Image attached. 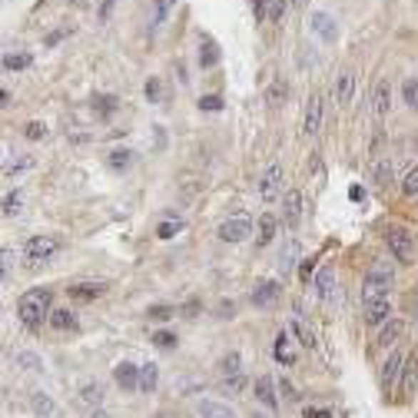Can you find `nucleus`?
Returning <instances> with one entry per match:
<instances>
[{"label":"nucleus","instance_id":"1","mask_svg":"<svg viewBox=\"0 0 418 418\" xmlns=\"http://www.w3.org/2000/svg\"><path fill=\"white\" fill-rule=\"evenodd\" d=\"M50 302H53L50 289H27V292L17 299L20 322L27 325V329H37L44 319H50Z\"/></svg>","mask_w":418,"mask_h":418},{"label":"nucleus","instance_id":"2","mask_svg":"<svg viewBox=\"0 0 418 418\" xmlns=\"http://www.w3.org/2000/svg\"><path fill=\"white\" fill-rule=\"evenodd\" d=\"M392 285H395V269H392V262H385V259L372 262V269L365 272V279H362V302H372V299L389 295Z\"/></svg>","mask_w":418,"mask_h":418},{"label":"nucleus","instance_id":"3","mask_svg":"<svg viewBox=\"0 0 418 418\" xmlns=\"http://www.w3.org/2000/svg\"><path fill=\"white\" fill-rule=\"evenodd\" d=\"M57 249H60L57 236H30L24 243V262H27V269H40L44 262L57 256Z\"/></svg>","mask_w":418,"mask_h":418},{"label":"nucleus","instance_id":"4","mask_svg":"<svg viewBox=\"0 0 418 418\" xmlns=\"http://www.w3.org/2000/svg\"><path fill=\"white\" fill-rule=\"evenodd\" d=\"M219 372H223V385H226L229 392H243V389H246V375H243V355H239V352H229V355H223V362H219Z\"/></svg>","mask_w":418,"mask_h":418},{"label":"nucleus","instance_id":"5","mask_svg":"<svg viewBox=\"0 0 418 418\" xmlns=\"http://www.w3.org/2000/svg\"><path fill=\"white\" fill-rule=\"evenodd\" d=\"M385 243H389L392 256L399 259V262H412L415 259V236H409L405 229H399V226L385 229Z\"/></svg>","mask_w":418,"mask_h":418},{"label":"nucleus","instance_id":"6","mask_svg":"<svg viewBox=\"0 0 418 418\" xmlns=\"http://www.w3.org/2000/svg\"><path fill=\"white\" fill-rule=\"evenodd\" d=\"M249 236H253V219L249 216H233L219 226V239L223 243H243Z\"/></svg>","mask_w":418,"mask_h":418},{"label":"nucleus","instance_id":"7","mask_svg":"<svg viewBox=\"0 0 418 418\" xmlns=\"http://www.w3.org/2000/svg\"><path fill=\"white\" fill-rule=\"evenodd\" d=\"M402 365H405V355L399 349H389V359L382 365V389H385V395H392L395 382L402 379Z\"/></svg>","mask_w":418,"mask_h":418},{"label":"nucleus","instance_id":"8","mask_svg":"<svg viewBox=\"0 0 418 418\" xmlns=\"http://www.w3.org/2000/svg\"><path fill=\"white\" fill-rule=\"evenodd\" d=\"M282 193V166L279 163H272L266 173H262V180H259V196L266 203H272Z\"/></svg>","mask_w":418,"mask_h":418},{"label":"nucleus","instance_id":"9","mask_svg":"<svg viewBox=\"0 0 418 418\" xmlns=\"http://www.w3.org/2000/svg\"><path fill=\"white\" fill-rule=\"evenodd\" d=\"M319 126H322V96L312 93L309 96V103H305V113H302V133L315 136L319 133Z\"/></svg>","mask_w":418,"mask_h":418},{"label":"nucleus","instance_id":"10","mask_svg":"<svg viewBox=\"0 0 418 418\" xmlns=\"http://www.w3.org/2000/svg\"><path fill=\"white\" fill-rule=\"evenodd\" d=\"M362 312H365V322L369 325H385L392 315V299L382 295V299H372V302H362Z\"/></svg>","mask_w":418,"mask_h":418},{"label":"nucleus","instance_id":"11","mask_svg":"<svg viewBox=\"0 0 418 418\" xmlns=\"http://www.w3.org/2000/svg\"><path fill=\"white\" fill-rule=\"evenodd\" d=\"M389 106H392V83L389 80H379L375 83V90H372V113H375V120H385L389 116Z\"/></svg>","mask_w":418,"mask_h":418},{"label":"nucleus","instance_id":"12","mask_svg":"<svg viewBox=\"0 0 418 418\" xmlns=\"http://www.w3.org/2000/svg\"><path fill=\"white\" fill-rule=\"evenodd\" d=\"M282 295V285L276 282V279H262V282H256V289H253V305H259V309H266V305H272Z\"/></svg>","mask_w":418,"mask_h":418},{"label":"nucleus","instance_id":"13","mask_svg":"<svg viewBox=\"0 0 418 418\" xmlns=\"http://www.w3.org/2000/svg\"><path fill=\"white\" fill-rule=\"evenodd\" d=\"M106 292V282H73L67 289V295L73 302H96Z\"/></svg>","mask_w":418,"mask_h":418},{"label":"nucleus","instance_id":"14","mask_svg":"<svg viewBox=\"0 0 418 418\" xmlns=\"http://www.w3.org/2000/svg\"><path fill=\"white\" fill-rule=\"evenodd\" d=\"M113 379L123 392H136L140 389V365H133V362H120V365L113 369Z\"/></svg>","mask_w":418,"mask_h":418},{"label":"nucleus","instance_id":"15","mask_svg":"<svg viewBox=\"0 0 418 418\" xmlns=\"http://www.w3.org/2000/svg\"><path fill=\"white\" fill-rule=\"evenodd\" d=\"M282 219L285 226H299V219H302V193L299 190H289L282 196Z\"/></svg>","mask_w":418,"mask_h":418},{"label":"nucleus","instance_id":"16","mask_svg":"<svg viewBox=\"0 0 418 418\" xmlns=\"http://www.w3.org/2000/svg\"><path fill=\"white\" fill-rule=\"evenodd\" d=\"M272 355H276V362H282V365H295V349H292V335L285 332V329H279L276 332V342H272Z\"/></svg>","mask_w":418,"mask_h":418},{"label":"nucleus","instance_id":"17","mask_svg":"<svg viewBox=\"0 0 418 418\" xmlns=\"http://www.w3.org/2000/svg\"><path fill=\"white\" fill-rule=\"evenodd\" d=\"M312 30L325 40V44H335V37H339V27H335V20L329 17L325 10H315V14H312Z\"/></svg>","mask_w":418,"mask_h":418},{"label":"nucleus","instance_id":"18","mask_svg":"<svg viewBox=\"0 0 418 418\" xmlns=\"http://www.w3.org/2000/svg\"><path fill=\"white\" fill-rule=\"evenodd\" d=\"M415 385H418V355H409L405 365H402V399L415 395Z\"/></svg>","mask_w":418,"mask_h":418},{"label":"nucleus","instance_id":"19","mask_svg":"<svg viewBox=\"0 0 418 418\" xmlns=\"http://www.w3.org/2000/svg\"><path fill=\"white\" fill-rule=\"evenodd\" d=\"M402 335H405V322H402V319H389L379 332V345L382 349H395V342H399Z\"/></svg>","mask_w":418,"mask_h":418},{"label":"nucleus","instance_id":"20","mask_svg":"<svg viewBox=\"0 0 418 418\" xmlns=\"http://www.w3.org/2000/svg\"><path fill=\"white\" fill-rule=\"evenodd\" d=\"M253 392H256V399L266 405V409H276L279 399H276V385H272V379L269 375H259L256 385H253Z\"/></svg>","mask_w":418,"mask_h":418},{"label":"nucleus","instance_id":"21","mask_svg":"<svg viewBox=\"0 0 418 418\" xmlns=\"http://www.w3.org/2000/svg\"><path fill=\"white\" fill-rule=\"evenodd\" d=\"M30 405H34V412H37L40 418H57L60 415L57 402L50 399L47 392H34V395H30Z\"/></svg>","mask_w":418,"mask_h":418},{"label":"nucleus","instance_id":"22","mask_svg":"<svg viewBox=\"0 0 418 418\" xmlns=\"http://www.w3.org/2000/svg\"><path fill=\"white\" fill-rule=\"evenodd\" d=\"M312 282H315V292L322 295V299H332V289H335V269H332V266L319 269Z\"/></svg>","mask_w":418,"mask_h":418},{"label":"nucleus","instance_id":"23","mask_svg":"<svg viewBox=\"0 0 418 418\" xmlns=\"http://www.w3.org/2000/svg\"><path fill=\"white\" fill-rule=\"evenodd\" d=\"M47 322L53 325L57 332H70V329H76V312L73 309H53Z\"/></svg>","mask_w":418,"mask_h":418},{"label":"nucleus","instance_id":"24","mask_svg":"<svg viewBox=\"0 0 418 418\" xmlns=\"http://www.w3.org/2000/svg\"><path fill=\"white\" fill-rule=\"evenodd\" d=\"M196 412H200V418H236V412L229 409V405H223V402H200L196 405Z\"/></svg>","mask_w":418,"mask_h":418},{"label":"nucleus","instance_id":"25","mask_svg":"<svg viewBox=\"0 0 418 418\" xmlns=\"http://www.w3.org/2000/svg\"><path fill=\"white\" fill-rule=\"evenodd\" d=\"M352 90H355V73H352V70H342L339 80H335V100H339V103H349Z\"/></svg>","mask_w":418,"mask_h":418},{"label":"nucleus","instance_id":"26","mask_svg":"<svg viewBox=\"0 0 418 418\" xmlns=\"http://www.w3.org/2000/svg\"><path fill=\"white\" fill-rule=\"evenodd\" d=\"M372 173H375V183H379L382 190H389L392 183H395V170H392V160H389V156H382V160L375 163V170H372Z\"/></svg>","mask_w":418,"mask_h":418},{"label":"nucleus","instance_id":"27","mask_svg":"<svg viewBox=\"0 0 418 418\" xmlns=\"http://www.w3.org/2000/svg\"><path fill=\"white\" fill-rule=\"evenodd\" d=\"M133 156H136L133 150H110V156H106V163H110V170L123 173V170H130V166H133Z\"/></svg>","mask_w":418,"mask_h":418},{"label":"nucleus","instance_id":"28","mask_svg":"<svg viewBox=\"0 0 418 418\" xmlns=\"http://www.w3.org/2000/svg\"><path fill=\"white\" fill-rule=\"evenodd\" d=\"M276 216H272V213H262V216H259V246H269V243H272V236H276Z\"/></svg>","mask_w":418,"mask_h":418},{"label":"nucleus","instance_id":"29","mask_svg":"<svg viewBox=\"0 0 418 418\" xmlns=\"http://www.w3.org/2000/svg\"><path fill=\"white\" fill-rule=\"evenodd\" d=\"M216 63H219V47L209 37H203V44H200V67L209 70V67H216Z\"/></svg>","mask_w":418,"mask_h":418},{"label":"nucleus","instance_id":"30","mask_svg":"<svg viewBox=\"0 0 418 418\" xmlns=\"http://www.w3.org/2000/svg\"><path fill=\"white\" fill-rule=\"evenodd\" d=\"M156 382H160V369H156L153 362L140 365V392H146V395H150V392L156 389Z\"/></svg>","mask_w":418,"mask_h":418},{"label":"nucleus","instance_id":"31","mask_svg":"<svg viewBox=\"0 0 418 418\" xmlns=\"http://www.w3.org/2000/svg\"><path fill=\"white\" fill-rule=\"evenodd\" d=\"M14 362H17L20 369L34 372V375H40V372L47 369V365H44V359H40V355H34V352H17V355H14Z\"/></svg>","mask_w":418,"mask_h":418},{"label":"nucleus","instance_id":"32","mask_svg":"<svg viewBox=\"0 0 418 418\" xmlns=\"http://www.w3.org/2000/svg\"><path fill=\"white\" fill-rule=\"evenodd\" d=\"M80 402L83 405H90V409H100V402H103V385L100 382H90V385H83V392H80Z\"/></svg>","mask_w":418,"mask_h":418},{"label":"nucleus","instance_id":"33","mask_svg":"<svg viewBox=\"0 0 418 418\" xmlns=\"http://www.w3.org/2000/svg\"><path fill=\"white\" fill-rule=\"evenodd\" d=\"M285 93H289V86H285V80H272L266 90V103L269 106H279L285 100Z\"/></svg>","mask_w":418,"mask_h":418},{"label":"nucleus","instance_id":"34","mask_svg":"<svg viewBox=\"0 0 418 418\" xmlns=\"http://www.w3.org/2000/svg\"><path fill=\"white\" fill-rule=\"evenodd\" d=\"M292 332L299 335V345H305V349H312L315 345V335H312V329L302 322V319H292Z\"/></svg>","mask_w":418,"mask_h":418},{"label":"nucleus","instance_id":"35","mask_svg":"<svg viewBox=\"0 0 418 418\" xmlns=\"http://www.w3.org/2000/svg\"><path fill=\"white\" fill-rule=\"evenodd\" d=\"M402 93H405V103L418 113V76H409V80L402 83Z\"/></svg>","mask_w":418,"mask_h":418},{"label":"nucleus","instance_id":"36","mask_svg":"<svg viewBox=\"0 0 418 418\" xmlns=\"http://www.w3.org/2000/svg\"><path fill=\"white\" fill-rule=\"evenodd\" d=\"M146 315H150L153 322H166V319H173V315H176V309H173V305H150V309H146Z\"/></svg>","mask_w":418,"mask_h":418},{"label":"nucleus","instance_id":"37","mask_svg":"<svg viewBox=\"0 0 418 418\" xmlns=\"http://www.w3.org/2000/svg\"><path fill=\"white\" fill-rule=\"evenodd\" d=\"M27 67H30L27 53H7L4 57V70H27Z\"/></svg>","mask_w":418,"mask_h":418},{"label":"nucleus","instance_id":"38","mask_svg":"<svg viewBox=\"0 0 418 418\" xmlns=\"http://www.w3.org/2000/svg\"><path fill=\"white\" fill-rule=\"evenodd\" d=\"M93 106H96V113L100 116H113L116 113V96H96Z\"/></svg>","mask_w":418,"mask_h":418},{"label":"nucleus","instance_id":"39","mask_svg":"<svg viewBox=\"0 0 418 418\" xmlns=\"http://www.w3.org/2000/svg\"><path fill=\"white\" fill-rule=\"evenodd\" d=\"M183 229V219L180 216H166V223L160 226V239H173V233Z\"/></svg>","mask_w":418,"mask_h":418},{"label":"nucleus","instance_id":"40","mask_svg":"<svg viewBox=\"0 0 418 418\" xmlns=\"http://www.w3.org/2000/svg\"><path fill=\"white\" fill-rule=\"evenodd\" d=\"M24 136H27V140H44V136H47V123H40V120H30V123L24 126Z\"/></svg>","mask_w":418,"mask_h":418},{"label":"nucleus","instance_id":"41","mask_svg":"<svg viewBox=\"0 0 418 418\" xmlns=\"http://www.w3.org/2000/svg\"><path fill=\"white\" fill-rule=\"evenodd\" d=\"M402 193H405V196H418V166L405 173V180H402Z\"/></svg>","mask_w":418,"mask_h":418},{"label":"nucleus","instance_id":"42","mask_svg":"<svg viewBox=\"0 0 418 418\" xmlns=\"http://www.w3.org/2000/svg\"><path fill=\"white\" fill-rule=\"evenodd\" d=\"M295 256H299V246H295V243H289V246H285V253L279 256V266H282V272H289V269L295 266Z\"/></svg>","mask_w":418,"mask_h":418},{"label":"nucleus","instance_id":"43","mask_svg":"<svg viewBox=\"0 0 418 418\" xmlns=\"http://www.w3.org/2000/svg\"><path fill=\"white\" fill-rule=\"evenodd\" d=\"M20 213V193H7L4 196V216H17Z\"/></svg>","mask_w":418,"mask_h":418},{"label":"nucleus","instance_id":"44","mask_svg":"<svg viewBox=\"0 0 418 418\" xmlns=\"http://www.w3.org/2000/svg\"><path fill=\"white\" fill-rule=\"evenodd\" d=\"M173 4H176V0H160V4H156V17H153V27H160L163 20H166V14H170Z\"/></svg>","mask_w":418,"mask_h":418},{"label":"nucleus","instance_id":"45","mask_svg":"<svg viewBox=\"0 0 418 418\" xmlns=\"http://www.w3.org/2000/svg\"><path fill=\"white\" fill-rule=\"evenodd\" d=\"M153 342L160 345V349H173V345H176V335L163 329V332H156V335H153Z\"/></svg>","mask_w":418,"mask_h":418},{"label":"nucleus","instance_id":"46","mask_svg":"<svg viewBox=\"0 0 418 418\" xmlns=\"http://www.w3.org/2000/svg\"><path fill=\"white\" fill-rule=\"evenodd\" d=\"M285 17V0H269V20H282Z\"/></svg>","mask_w":418,"mask_h":418},{"label":"nucleus","instance_id":"47","mask_svg":"<svg viewBox=\"0 0 418 418\" xmlns=\"http://www.w3.org/2000/svg\"><path fill=\"white\" fill-rule=\"evenodd\" d=\"M200 106L203 110H209V113H216V110H223V100H219V96H203Z\"/></svg>","mask_w":418,"mask_h":418},{"label":"nucleus","instance_id":"48","mask_svg":"<svg viewBox=\"0 0 418 418\" xmlns=\"http://www.w3.org/2000/svg\"><path fill=\"white\" fill-rule=\"evenodd\" d=\"M146 96H150V103H160V96H163L160 80H150V83H146Z\"/></svg>","mask_w":418,"mask_h":418},{"label":"nucleus","instance_id":"49","mask_svg":"<svg viewBox=\"0 0 418 418\" xmlns=\"http://www.w3.org/2000/svg\"><path fill=\"white\" fill-rule=\"evenodd\" d=\"M0 259H4V285H7L10 282V266H14V249H4V256Z\"/></svg>","mask_w":418,"mask_h":418},{"label":"nucleus","instance_id":"50","mask_svg":"<svg viewBox=\"0 0 418 418\" xmlns=\"http://www.w3.org/2000/svg\"><path fill=\"white\" fill-rule=\"evenodd\" d=\"M315 272V259H302V266H299V276H302V282H309Z\"/></svg>","mask_w":418,"mask_h":418},{"label":"nucleus","instance_id":"51","mask_svg":"<svg viewBox=\"0 0 418 418\" xmlns=\"http://www.w3.org/2000/svg\"><path fill=\"white\" fill-rule=\"evenodd\" d=\"M266 4H269V0H253V14H256V20H269Z\"/></svg>","mask_w":418,"mask_h":418},{"label":"nucleus","instance_id":"52","mask_svg":"<svg viewBox=\"0 0 418 418\" xmlns=\"http://www.w3.org/2000/svg\"><path fill=\"white\" fill-rule=\"evenodd\" d=\"M305 418H329L325 409H305Z\"/></svg>","mask_w":418,"mask_h":418},{"label":"nucleus","instance_id":"53","mask_svg":"<svg viewBox=\"0 0 418 418\" xmlns=\"http://www.w3.org/2000/svg\"><path fill=\"white\" fill-rule=\"evenodd\" d=\"M282 392H285V399H299V395H295V392H292V385H289V382H285V379H282Z\"/></svg>","mask_w":418,"mask_h":418},{"label":"nucleus","instance_id":"54","mask_svg":"<svg viewBox=\"0 0 418 418\" xmlns=\"http://www.w3.org/2000/svg\"><path fill=\"white\" fill-rule=\"evenodd\" d=\"M90 418H110V415H106V412H100V409H96V412H93V415H90Z\"/></svg>","mask_w":418,"mask_h":418},{"label":"nucleus","instance_id":"55","mask_svg":"<svg viewBox=\"0 0 418 418\" xmlns=\"http://www.w3.org/2000/svg\"><path fill=\"white\" fill-rule=\"evenodd\" d=\"M415 150H418V133H415Z\"/></svg>","mask_w":418,"mask_h":418}]
</instances>
